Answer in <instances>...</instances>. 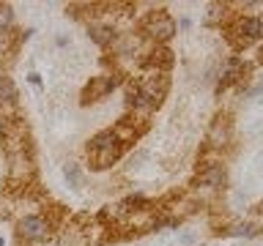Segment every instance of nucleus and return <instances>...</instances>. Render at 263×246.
Listing matches in <instances>:
<instances>
[{
  "label": "nucleus",
  "instance_id": "1",
  "mask_svg": "<svg viewBox=\"0 0 263 246\" xmlns=\"http://www.w3.org/2000/svg\"><path fill=\"white\" fill-rule=\"evenodd\" d=\"M121 156H123V142L115 137L112 129H104V131H99V134L90 137V142H88V159H90V167H93V170L112 167Z\"/></svg>",
  "mask_w": 263,
  "mask_h": 246
},
{
  "label": "nucleus",
  "instance_id": "2",
  "mask_svg": "<svg viewBox=\"0 0 263 246\" xmlns=\"http://www.w3.org/2000/svg\"><path fill=\"white\" fill-rule=\"evenodd\" d=\"M143 33H148L154 41H167L173 33H176V19L167 11H151L143 19Z\"/></svg>",
  "mask_w": 263,
  "mask_h": 246
},
{
  "label": "nucleus",
  "instance_id": "3",
  "mask_svg": "<svg viewBox=\"0 0 263 246\" xmlns=\"http://www.w3.org/2000/svg\"><path fill=\"white\" fill-rule=\"evenodd\" d=\"M230 33H233L236 47H250L252 41L263 38V22L258 19V16H241Z\"/></svg>",
  "mask_w": 263,
  "mask_h": 246
},
{
  "label": "nucleus",
  "instance_id": "4",
  "mask_svg": "<svg viewBox=\"0 0 263 246\" xmlns=\"http://www.w3.org/2000/svg\"><path fill=\"white\" fill-rule=\"evenodd\" d=\"M49 221L44 216H39V213H30V216L20 219V224H16V233H20L22 241H44L49 238Z\"/></svg>",
  "mask_w": 263,
  "mask_h": 246
},
{
  "label": "nucleus",
  "instance_id": "5",
  "mask_svg": "<svg viewBox=\"0 0 263 246\" xmlns=\"http://www.w3.org/2000/svg\"><path fill=\"white\" fill-rule=\"evenodd\" d=\"M118 88V74H102V77H93L88 82V88L82 90V101H99L107 93Z\"/></svg>",
  "mask_w": 263,
  "mask_h": 246
},
{
  "label": "nucleus",
  "instance_id": "6",
  "mask_svg": "<svg viewBox=\"0 0 263 246\" xmlns=\"http://www.w3.org/2000/svg\"><path fill=\"white\" fill-rule=\"evenodd\" d=\"M200 183L203 186H209V189H222L225 186V180H228V172H225V164H219V161H209V164H203L200 167Z\"/></svg>",
  "mask_w": 263,
  "mask_h": 246
},
{
  "label": "nucleus",
  "instance_id": "7",
  "mask_svg": "<svg viewBox=\"0 0 263 246\" xmlns=\"http://www.w3.org/2000/svg\"><path fill=\"white\" fill-rule=\"evenodd\" d=\"M228 142H230V120L225 118V115H219V118L211 123L209 145H211V148H225Z\"/></svg>",
  "mask_w": 263,
  "mask_h": 246
},
{
  "label": "nucleus",
  "instance_id": "8",
  "mask_svg": "<svg viewBox=\"0 0 263 246\" xmlns=\"http://www.w3.org/2000/svg\"><path fill=\"white\" fill-rule=\"evenodd\" d=\"M244 74H247V66H244L241 57H230L228 66H225V71H222L219 85H222V88H228V85H233V82H241V79H244Z\"/></svg>",
  "mask_w": 263,
  "mask_h": 246
},
{
  "label": "nucleus",
  "instance_id": "9",
  "mask_svg": "<svg viewBox=\"0 0 263 246\" xmlns=\"http://www.w3.org/2000/svg\"><path fill=\"white\" fill-rule=\"evenodd\" d=\"M88 36L93 38L99 47H107V44H112V41H115L112 28H110V25H102V22H93V25H90V28H88Z\"/></svg>",
  "mask_w": 263,
  "mask_h": 246
},
{
  "label": "nucleus",
  "instance_id": "10",
  "mask_svg": "<svg viewBox=\"0 0 263 246\" xmlns=\"http://www.w3.org/2000/svg\"><path fill=\"white\" fill-rule=\"evenodd\" d=\"M16 98V85L11 77H0V104H14Z\"/></svg>",
  "mask_w": 263,
  "mask_h": 246
},
{
  "label": "nucleus",
  "instance_id": "11",
  "mask_svg": "<svg viewBox=\"0 0 263 246\" xmlns=\"http://www.w3.org/2000/svg\"><path fill=\"white\" fill-rule=\"evenodd\" d=\"M63 175H66V180H69L71 189H80V186H82V170H80V164L69 161V164L63 167Z\"/></svg>",
  "mask_w": 263,
  "mask_h": 246
},
{
  "label": "nucleus",
  "instance_id": "12",
  "mask_svg": "<svg viewBox=\"0 0 263 246\" xmlns=\"http://www.w3.org/2000/svg\"><path fill=\"white\" fill-rule=\"evenodd\" d=\"M11 25H14V11H11L8 6H0V30L6 33Z\"/></svg>",
  "mask_w": 263,
  "mask_h": 246
},
{
  "label": "nucleus",
  "instance_id": "13",
  "mask_svg": "<svg viewBox=\"0 0 263 246\" xmlns=\"http://www.w3.org/2000/svg\"><path fill=\"white\" fill-rule=\"evenodd\" d=\"M178 243H181V246H189V243H195V233H184V235L178 238Z\"/></svg>",
  "mask_w": 263,
  "mask_h": 246
},
{
  "label": "nucleus",
  "instance_id": "14",
  "mask_svg": "<svg viewBox=\"0 0 263 246\" xmlns=\"http://www.w3.org/2000/svg\"><path fill=\"white\" fill-rule=\"evenodd\" d=\"M28 79L33 82V85H41V77H39V74H28Z\"/></svg>",
  "mask_w": 263,
  "mask_h": 246
},
{
  "label": "nucleus",
  "instance_id": "15",
  "mask_svg": "<svg viewBox=\"0 0 263 246\" xmlns=\"http://www.w3.org/2000/svg\"><path fill=\"white\" fill-rule=\"evenodd\" d=\"M6 137V118H0V139Z\"/></svg>",
  "mask_w": 263,
  "mask_h": 246
},
{
  "label": "nucleus",
  "instance_id": "16",
  "mask_svg": "<svg viewBox=\"0 0 263 246\" xmlns=\"http://www.w3.org/2000/svg\"><path fill=\"white\" fill-rule=\"evenodd\" d=\"M260 63H263V47H260Z\"/></svg>",
  "mask_w": 263,
  "mask_h": 246
}]
</instances>
